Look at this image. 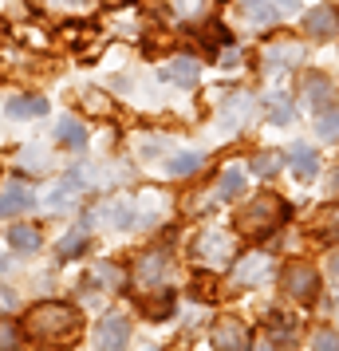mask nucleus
I'll list each match as a JSON object with an SVG mask.
<instances>
[{"instance_id":"nucleus-20","label":"nucleus","mask_w":339,"mask_h":351,"mask_svg":"<svg viewBox=\"0 0 339 351\" xmlns=\"http://www.w3.org/2000/svg\"><path fill=\"white\" fill-rule=\"evenodd\" d=\"M284 166H288L300 182H312V178L320 174V154H316V146H307V143H292L288 150H284Z\"/></svg>"},{"instance_id":"nucleus-12","label":"nucleus","mask_w":339,"mask_h":351,"mask_svg":"<svg viewBox=\"0 0 339 351\" xmlns=\"http://www.w3.org/2000/svg\"><path fill=\"white\" fill-rule=\"evenodd\" d=\"M268 276H273V256L260 253V249L237 256V265H233V285L237 288H257V285H264Z\"/></svg>"},{"instance_id":"nucleus-44","label":"nucleus","mask_w":339,"mask_h":351,"mask_svg":"<svg viewBox=\"0 0 339 351\" xmlns=\"http://www.w3.org/2000/svg\"><path fill=\"white\" fill-rule=\"evenodd\" d=\"M142 351H158V348H142Z\"/></svg>"},{"instance_id":"nucleus-13","label":"nucleus","mask_w":339,"mask_h":351,"mask_svg":"<svg viewBox=\"0 0 339 351\" xmlns=\"http://www.w3.org/2000/svg\"><path fill=\"white\" fill-rule=\"evenodd\" d=\"M339 91H336V83L327 80L323 71H304V80H300V103H304L307 111L316 114L323 111L327 103H336Z\"/></svg>"},{"instance_id":"nucleus-21","label":"nucleus","mask_w":339,"mask_h":351,"mask_svg":"<svg viewBox=\"0 0 339 351\" xmlns=\"http://www.w3.org/2000/svg\"><path fill=\"white\" fill-rule=\"evenodd\" d=\"M99 351H127L130 343V319L127 316H107L99 324V335H95Z\"/></svg>"},{"instance_id":"nucleus-42","label":"nucleus","mask_w":339,"mask_h":351,"mask_svg":"<svg viewBox=\"0 0 339 351\" xmlns=\"http://www.w3.org/2000/svg\"><path fill=\"white\" fill-rule=\"evenodd\" d=\"M67 4H91V0H67Z\"/></svg>"},{"instance_id":"nucleus-25","label":"nucleus","mask_w":339,"mask_h":351,"mask_svg":"<svg viewBox=\"0 0 339 351\" xmlns=\"http://www.w3.org/2000/svg\"><path fill=\"white\" fill-rule=\"evenodd\" d=\"M4 241H8V249H12V253H36V249L44 245V237H40V229H36V225H12V229L4 233Z\"/></svg>"},{"instance_id":"nucleus-28","label":"nucleus","mask_w":339,"mask_h":351,"mask_svg":"<svg viewBox=\"0 0 339 351\" xmlns=\"http://www.w3.org/2000/svg\"><path fill=\"white\" fill-rule=\"evenodd\" d=\"M87 245H91V233H87V225H79V229H67L64 237L55 241V256H60V261H71V256H79Z\"/></svg>"},{"instance_id":"nucleus-1","label":"nucleus","mask_w":339,"mask_h":351,"mask_svg":"<svg viewBox=\"0 0 339 351\" xmlns=\"http://www.w3.org/2000/svg\"><path fill=\"white\" fill-rule=\"evenodd\" d=\"M24 332L32 335V339H40V343H48V348H67L83 332V312L67 300L32 304L28 316H24Z\"/></svg>"},{"instance_id":"nucleus-41","label":"nucleus","mask_w":339,"mask_h":351,"mask_svg":"<svg viewBox=\"0 0 339 351\" xmlns=\"http://www.w3.org/2000/svg\"><path fill=\"white\" fill-rule=\"evenodd\" d=\"M0 272H8V261H4V256H0Z\"/></svg>"},{"instance_id":"nucleus-9","label":"nucleus","mask_w":339,"mask_h":351,"mask_svg":"<svg viewBox=\"0 0 339 351\" xmlns=\"http://www.w3.org/2000/svg\"><path fill=\"white\" fill-rule=\"evenodd\" d=\"M244 186H249V166H237V162H229V166H221V170H217V182H213L210 197L201 202V209L221 206V202H237V197L244 193Z\"/></svg>"},{"instance_id":"nucleus-22","label":"nucleus","mask_w":339,"mask_h":351,"mask_svg":"<svg viewBox=\"0 0 339 351\" xmlns=\"http://www.w3.org/2000/svg\"><path fill=\"white\" fill-rule=\"evenodd\" d=\"M260 107H264V119L273 127H292L296 123V99L288 91H268V95L260 99Z\"/></svg>"},{"instance_id":"nucleus-30","label":"nucleus","mask_w":339,"mask_h":351,"mask_svg":"<svg viewBox=\"0 0 339 351\" xmlns=\"http://www.w3.org/2000/svg\"><path fill=\"white\" fill-rule=\"evenodd\" d=\"M91 280L95 285H103L107 292H123V288L130 285V276L118 265H95V272H91Z\"/></svg>"},{"instance_id":"nucleus-19","label":"nucleus","mask_w":339,"mask_h":351,"mask_svg":"<svg viewBox=\"0 0 339 351\" xmlns=\"http://www.w3.org/2000/svg\"><path fill=\"white\" fill-rule=\"evenodd\" d=\"M55 143L64 146V150H71V154H83V150L91 146V130H87V123H83V119L64 114V119L55 123Z\"/></svg>"},{"instance_id":"nucleus-39","label":"nucleus","mask_w":339,"mask_h":351,"mask_svg":"<svg viewBox=\"0 0 339 351\" xmlns=\"http://www.w3.org/2000/svg\"><path fill=\"white\" fill-rule=\"evenodd\" d=\"M327 272H331V280H339V249L327 256Z\"/></svg>"},{"instance_id":"nucleus-27","label":"nucleus","mask_w":339,"mask_h":351,"mask_svg":"<svg viewBox=\"0 0 339 351\" xmlns=\"http://www.w3.org/2000/svg\"><path fill=\"white\" fill-rule=\"evenodd\" d=\"M280 170H284V154H280V150H257V154L249 158V174L264 178V182L276 178Z\"/></svg>"},{"instance_id":"nucleus-3","label":"nucleus","mask_w":339,"mask_h":351,"mask_svg":"<svg viewBox=\"0 0 339 351\" xmlns=\"http://www.w3.org/2000/svg\"><path fill=\"white\" fill-rule=\"evenodd\" d=\"M194 261L197 269L205 272H221L237 261V233L233 229H221V225H210L194 237Z\"/></svg>"},{"instance_id":"nucleus-14","label":"nucleus","mask_w":339,"mask_h":351,"mask_svg":"<svg viewBox=\"0 0 339 351\" xmlns=\"http://www.w3.org/2000/svg\"><path fill=\"white\" fill-rule=\"evenodd\" d=\"M130 217H134V209H130V197H107V202H99L83 225H107V229H130Z\"/></svg>"},{"instance_id":"nucleus-29","label":"nucleus","mask_w":339,"mask_h":351,"mask_svg":"<svg viewBox=\"0 0 339 351\" xmlns=\"http://www.w3.org/2000/svg\"><path fill=\"white\" fill-rule=\"evenodd\" d=\"M316 138H323V143H339V99L336 103H327L323 111H316Z\"/></svg>"},{"instance_id":"nucleus-40","label":"nucleus","mask_w":339,"mask_h":351,"mask_svg":"<svg viewBox=\"0 0 339 351\" xmlns=\"http://www.w3.org/2000/svg\"><path fill=\"white\" fill-rule=\"evenodd\" d=\"M327 190H331V193H336V197H339V166H336V170H331V178H327Z\"/></svg>"},{"instance_id":"nucleus-15","label":"nucleus","mask_w":339,"mask_h":351,"mask_svg":"<svg viewBox=\"0 0 339 351\" xmlns=\"http://www.w3.org/2000/svg\"><path fill=\"white\" fill-rule=\"evenodd\" d=\"M48 111V95H40V91H12L4 103V114L12 123H32V119H44Z\"/></svg>"},{"instance_id":"nucleus-34","label":"nucleus","mask_w":339,"mask_h":351,"mask_svg":"<svg viewBox=\"0 0 339 351\" xmlns=\"http://www.w3.org/2000/svg\"><path fill=\"white\" fill-rule=\"evenodd\" d=\"M217 64H221V67H241L244 64V48L237 44V40H233V44H225V48L217 51Z\"/></svg>"},{"instance_id":"nucleus-2","label":"nucleus","mask_w":339,"mask_h":351,"mask_svg":"<svg viewBox=\"0 0 339 351\" xmlns=\"http://www.w3.org/2000/svg\"><path fill=\"white\" fill-rule=\"evenodd\" d=\"M292 217V206L273 190H260L257 197L241 202V209L233 213V233L244 241H264L273 237L276 229H284Z\"/></svg>"},{"instance_id":"nucleus-35","label":"nucleus","mask_w":339,"mask_h":351,"mask_svg":"<svg viewBox=\"0 0 339 351\" xmlns=\"http://www.w3.org/2000/svg\"><path fill=\"white\" fill-rule=\"evenodd\" d=\"M312 351H339V332L320 328V332L312 335Z\"/></svg>"},{"instance_id":"nucleus-10","label":"nucleus","mask_w":339,"mask_h":351,"mask_svg":"<svg viewBox=\"0 0 339 351\" xmlns=\"http://www.w3.org/2000/svg\"><path fill=\"white\" fill-rule=\"evenodd\" d=\"M130 209H134V217H130V229H154V225L170 213V202H166V193L154 190V186H146L138 197H130Z\"/></svg>"},{"instance_id":"nucleus-11","label":"nucleus","mask_w":339,"mask_h":351,"mask_svg":"<svg viewBox=\"0 0 339 351\" xmlns=\"http://www.w3.org/2000/svg\"><path fill=\"white\" fill-rule=\"evenodd\" d=\"M210 339H213V348L217 351H253V335H249V328H244L237 316L213 319Z\"/></svg>"},{"instance_id":"nucleus-17","label":"nucleus","mask_w":339,"mask_h":351,"mask_svg":"<svg viewBox=\"0 0 339 351\" xmlns=\"http://www.w3.org/2000/svg\"><path fill=\"white\" fill-rule=\"evenodd\" d=\"M162 80L181 87V91H194L197 83H201V60L197 56H170L162 64Z\"/></svg>"},{"instance_id":"nucleus-24","label":"nucleus","mask_w":339,"mask_h":351,"mask_svg":"<svg viewBox=\"0 0 339 351\" xmlns=\"http://www.w3.org/2000/svg\"><path fill=\"white\" fill-rule=\"evenodd\" d=\"M48 150L40 143H28V146H20V154H16V170H24V174H36V178H44L48 174Z\"/></svg>"},{"instance_id":"nucleus-4","label":"nucleus","mask_w":339,"mask_h":351,"mask_svg":"<svg viewBox=\"0 0 339 351\" xmlns=\"http://www.w3.org/2000/svg\"><path fill=\"white\" fill-rule=\"evenodd\" d=\"M237 12L249 28L273 32L280 24L296 20V12H304V8H300V0H237Z\"/></svg>"},{"instance_id":"nucleus-16","label":"nucleus","mask_w":339,"mask_h":351,"mask_svg":"<svg viewBox=\"0 0 339 351\" xmlns=\"http://www.w3.org/2000/svg\"><path fill=\"white\" fill-rule=\"evenodd\" d=\"M257 114V99L249 95V91H233V95L217 107V123L225 130H244V123Z\"/></svg>"},{"instance_id":"nucleus-37","label":"nucleus","mask_w":339,"mask_h":351,"mask_svg":"<svg viewBox=\"0 0 339 351\" xmlns=\"http://www.w3.org/2000/svg\"><path fill=\"white\" fill-rule=\"evenodd\" d=\"M16 328H12V324H0V351H12L16 348Z\"/></svg>"},{"instance_id":"nucleus-7","label":"nucleus","mask_w":339,"mask_h":351,"mask_svg":"<svg viewBox=\"0 0 339 351\" xmlns=\"http://www.w3.org/2000/svg\"><path fill=\"white\" fill-rule=\"evenodd\" d=\"M280 288H284L288 300L312 304L320 296V272H316V265H307V261H288L284 272H280Z\"/></svg>"},{"instance_id":"nucleus-18","label":"nucleus","mask_w":339,"mask_h":351,"mask_svg":"<svg viewBox=\"0 0 339 351\" xmlns=\"http://www.w3.org/2000/svg\"><path fill=\"white\" fill-rule=\"evenodd\" d=\"M32 206H36V193L28 190V182L12 178V182H4V186H0V217H16V213H28Z\"/></svg>"},{"instance_id":"nucleus-8","label":"nucleus","mask_w":339,"mask_h":351,"mask_svg":"<svg viewBox=\"0 0 339 351\" xmlns=\"http://www.w3.org/2000/svg\"><path fill=\"white\" fill-rule=\"evenodd\" d=\"M300 28H304L307 40H316V44H327V40H336L339 36V4H316V8H307L300 12Z\"/></svg>"},{"instance_id":"nucleus-43","label":"nucleus","mask_w":339,"mask_h":351,"mask_svg":"<svg viewBox=\"0 0 339 351\" xmlns=\"http://www.w3.org/2000/svg\"><path fill=\"white\" fill-rule=\"evenodd\" d=\"M260 351H273V348H268V343H264V348H260Z\"/></svg>"},{"instance_id":"nucleus-26","label":"nucleus","mask_w":339,"mask_h":351,"mask_svg":"<svg viewBox=\"0 0 339 351\" xmlns=\"http://www.w3.org/2000/svg\"><path fill=\"white\" fill-rule=\"evenodd\" d=\"M174 308H178V296H174L170 288H158L154 296H142V316H150V319L174 316Z\"/></svg>"},{"instance_id":"nucleus-31","label":"nucleus","mask_w":339,"mask_h":351,"mask_svg":"<svg viewBox=\"0 0 339 351\" xmlns=\"http://www.w3.org/2000/svg\"><path fill=\"white\" fill-rule=\"evenodd\" d=\"M316 233L323 241H339V202H331L316 213Z\"/></svg>"},{"instance_id":"nucleus-23","label":"nucleus","mask_w":339,"mask_h":351,"mask_svg":"<svg viewBox=\"0 0 339 351\" xmlns=\"http://www.w3.org/2000/svg\"><path fill=\"white\" fill-rule=\"evenodd\" d=\"M162 170H166V178H174V182L194 178V174L205 170V154H201V150H181V154H170V158L162 162Z\"/></svg>"},{"instance_id":"nucleus-36","label":"nucleus","mask_w":339,"mask_h":351,"mask_svg":"<svg viewBox=\"0 0 339 351\" xmlns=\"http://www.w3.org/2000/svg\"><path fill=\"white\" fill-rule=\"evenodd\" d=\"M178 12H186V16H201V8H205V0H170Z\"/></svg>"},{"instance_id":"nucleus-6","label":"nucleus","mask_w":339,"mask_h":351,"mask_svg":"<svg viewBox=\"0 0 339 351\" xmlns=\"http://www.w3.org/2000/svg\"><path fill=\"white\" fill-rule=\"evenodd\" d=\"M304 60H307V44L296 40V36H273L260 48V64L268 71H296Z\"/></svg>"},{"instance_id":"nucleus-38","label":"nucleus","mask_w":339,"mask_h":351,"mask_svg":"<svg viewBox=\"0 0 339 351\" xmlns=\"http://www.w3.org/2000/svg\"><path fill=\"white\" fill-rule=\"evenodd\" d=\"M12 308H16V292L0 285V312H12Z\"/></svg>"},{"instance_id":"nucleus-5","label":"nucleus","mask_w":339,"mask_h":351,"mask_svg":"<svg viewBox=\"0 0 339 351\" xmlns=\"http://www.w3.org/2000/svg\"><path fill=\"white\" fill-rule=\"evenodd\" d=\"M170 272H174V253L166 245H154V249L138 253L134 269H130V280H134V288H162L170 280Z\"/></svg>"},{"instance_id":"nucleus-32","label":"nucleus","mask_w":339,"mask_h":351,"mask_svg":"<svg viewBox=\"0 0 339 351\" xmlns=\"http://www.w3.org/2000/svg\"><path fill=\"white\" fill-rule=\"evenodd\" d=\"M79 103L87 107V114H111V95H103V91H95V87H87L79 95Z\"/></svg>"},{"instance_id":"nucleus-33","label":"nucleus","mask_w":339,"mask_h":351,"mask_svg":"<svg viewBox=\"0 0 339 351\" xmlns=\"http://www.w3.org/2000/svg\"><path fill=\"white\" fill-rule=\"evenodd\" d=\"M273 339L280 348H296V328H292V319L280 316V312L273 316Z\"/></svg>"}]
</instances>
